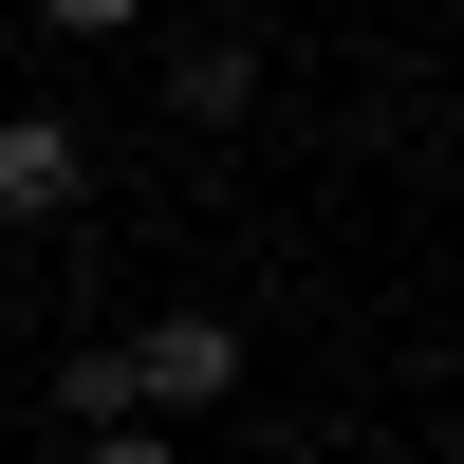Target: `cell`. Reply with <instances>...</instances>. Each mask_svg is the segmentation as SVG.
Listing matches in <instances>:
<instances>
[{"instance_id":"1","label":"cell","mask_w":464,"mask_h":464,"mask_svg":"<svg viewBox=\"0 0 464 464\" xmlns=\"http://www.w3.org/2000/svg\"><path fill=\"white\" fill-rule=\"evenodd\" d=\"M223 391H242V316H205V297H186V316L130 334V409H149V428H205Z\"/></svg>"},{"instance_id":"2","label":"cell","mask_w":464,"mask_h":464,"mask_svg":"<svg viewBox=\"0 0 464 464\" xmlns=\"http://www.w3.org/2000/svg\"><path fill=\"white\" fill-rule=\"evenodd\" d=\"M74 205H93V130H74V111H0V223L56 242Z\"/></svg>"},{"instance_id":"3","label":"cell","mask_w":464,"mask_h":464,"mask_svg":"<svg viewBox=\"0 0 464 464\" xmlns=\"http://www.w3.org/2000/svg\"><path fill=\"white\" fill-rule=\"evenodd\" d=\"M168 111L186 130H242L260 111V37H168Z\"/></svg>"},{"instance_id":"4","label":"cell","mask_w":464,"mask_h":464,"mask_svg":"<svg viewBox=\"0 0 464 464\" xmlns=\"http://www.w3.org/2000/svg\"><path fill=\"white\" fill-rule=\"evenodd\" d=\"M56 428H130V334H74L56 353Z\"/></svg>"},{"instance_id":"5","label":"cell","mask_w":464,"mask_h":464,"mask_svg":"<svg viewBox=\"0 0 464 464\" xmlns=\"http://www.w3.org/2000/svg\"><path fill=\"white\" fill-rule=\"evenodd\" d=\"M74 464H186V428H149V409H130V428H74Z\"/></svg>"},{"instance_id":"6","label":"cell","mask_w":464,"mask_h":464,"mask_svg":"<svg viewBox=\"0 0 464 464\" xmlns=\"http://www.w3.org/2000/svg\"><path fill=\"white\" fill-rule=\"evenodd\" d=\"M149 0H37V37H130Z\"/></svg>"}]
</instances>
